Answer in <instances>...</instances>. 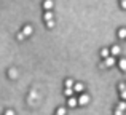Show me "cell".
Segmentation results:
<instances>
[{
	"label": "cell",
	"instance_id": "1",
	"mask_svg": "<svg viewBox=\"0 0 126 115\" xmlns=\"http://www.w3.org/2000/svg\"><path fill=\"white\" fill-rule=\"evenodd\" d=\"M88 102H89V96L88 94H81V96L78 98V106H86Z\"/></svg>",
	"mask_w": 126,
	"mask_h": 115
},
{
	"label": "cell",
	"instance_id": "2",
	"mask_svg": "<svg viewBox=\"0 0 126 115\" xmlns=\"http://www.w3.org/2000/svg\"><path fill=\"white\" fill-rule=\"evenodd\" d=\"M53 6H54V2H53V0H45V2H43V8H45L46 11H49Z\"/></svg>",
	"mask_w": 126,
	"mask_h": 115
},
{
	"label": "cell",
	"instance_id": "3",
	"mask_svg": "<svg viewBox=\"0 0 126 115\" xmlns=\"http://www.w3.org/2000/svg\"><path fill=\"white\" fill-rule=\"evenodd\" d=\"M32 32H34V29H32V26H24V29H22V34L26 35V37H29V35H32Z\"/></svg>",
	"mask_w": 126,
	"mask_h": 115
},
{
	"label": "cell",
	"instance_id": "4",
	"mask_svg": "<svg viewBox=\"0 0 126 115\" xmlns=\"http://www.w3.org/2000/svg\"><path fill=\"white\" fill-rule=\"evenodd\" d=\"M120 53H121V48L118 47V45H115V47H112V50H110V54H112V56H118Z\"/></svg>",
	"mask_w": 126,
	"mask_h": 115
},
{
	"label": "cell",
	"instance_id": "5",
	"mask_svg": "<svg viewBox=\"0 0 126 115\" xmlns=\"http://www.w3.org/2000/svg\"><path fill=\"white\" fill-rule=\"evenodd\" d=\"M104 64H105V67H112V66H115V59L112 56H109V58H105Z\"/></svg>",
	"mask_w": 126,
	"mask_h": 115
},
{
	"label": "cell",
	"instance_id": "6",
	"mask_svg": "<svg viewBox=\"0 0 126 115\" xmlns=\"http://www.w3.org/2000/svg\"><path fill=\"white\" fill-rule=\"evenodd\" d=\"M67 106L69 107H77L78 106V99H75V98H69V102H67Z\"/></svg>",
	"mask_w": 126,
	"mask_h": 115
},
{
	"label": "cell",
	"instance_id": "7",
	"mask_svg": "<svg viewBox=\"0 0 126 115\" xmlns=\"http://www.w3.org/2000/svg\"><path fill=\"white\" fill-rule=\"evenodd\" d=\"M101 56L102 58H109V56H110V50H107V48H102V50H101Z\"/></svg>",
	"mask_w": 126,
	"mask_h": 115
},
{
	"label": "cell",
	"instance_id": "8",
	"mask_svg": "<svg viewBox=\"0 0 126 115\" xmlns=\"http://www.w3.org/2000/svg\"><path fill=\"white\" fill-rule=\"evenodd\" d=\"M83 90H85L83 83H75L74 85V91H83Z\"/></svg>",
	"mask_w": 126,
	"mask_h": 115
},
{
	"label": "cell",
	"instance_id": "9",
	"mask_svg": "<svg viewBox=\"0 0 126 115\" xmlns=\"http://www.w3.org/2000/svg\"><path fill=\"white\" fill-rule=\"evenodd\" d=\"M118 66H120V69H121L123 72H126V59H120Z\"/></svg>",
	"mask_w": 126,
	"mask_h": 115
},
{
	"label": "cell",
	"instance_id": "10",
	"mask_svg": "<svg viewBox=\"0 0 126 115\" xmlns=\"http://www.w3.org/2000/svg\"><path fill=\"white\" fill-rule=\"evenodd\" d=\"M8 75L11 78H16V77H18V70H16V69H10V70H8Z\"/></svg>",
	"mask_w": 126,
	"mask_h": 115
},
{
	"label": "cell",
	"instance_id": "11",
	"mask_svg": "<svg viewBox=\"0 0 126 115\" xmlns=\"http://www.w3.org/2000/svg\"><path fill=\"white\" fill-rule=\"evenodd\" d=\"M118 37H120V38H126V29L125 27H121L120 31H118Z\"/></svg>",
	"mask_w": 126,
	"mask_h": 115
},
{
	"label": "cell",
	"instance_id": "12",
	"mask_svg": "<svg viewBox=\"0 0 126 115\" xmlns=\"http://www.w3.org/2000/svg\"><path fill=\"white\" fill-rule=\"evenodd\" d=\"M74 80H72V78H67V80H65V88H74Z\"/></svg>",
	"mask_w": 126,
	"mask_h": 115
},
{
	"label": "cell",
	"instance_id": "13",
	"mask_svg": "<svg viewBox=\"0 0 126 115\" xmlns=\"http://www.w3.org/2000/svg\"><path fill=\"white\" fill-rule=\"evenodd\" d=\"M117 109H120V110H123V112H125V110H126V101H121V102L117 106Z\"/></svg>",
	"mask_w": 126,
	"mask_h": 115
},
{
	"label": "cell",
	"instance_id": "14",
	"mask_svg": "<svg viewBox=\"0 0 126 115\" xmlns=\"http://www.w3.org/2000/svg\"><path fill=\"white\" fill-rule=\"evenodd\" d=\"M43 18H45V21H51V19H53V13L51 11H46Z\"/></svg>",
	"mask_w": 126,
	"mask_h": 115
},
{
	"label": "cell",
	"instance_id": "15",
	"mask_svg": "<svg viewBox=\"0 0 126 115\" xmlns=\"http://www.w3.org/2000/svg\"><path fill=\"white\" fill-rule=\"evenodd\" d=\"M64 94H65V96H69V98H70V96H72V94H74V88H65V91H64Z\"/></svg>",
	"mask_w": 126,
	"mask_h": 115
},
{
	"label": "cell",
	"instance_id": "16",
	"mask_svg": "<svg viewBox=\"0 0 126 115\" xmlns=\"http://www.w3.org/2000/svg\"><path fill=\"white\" fill-rule=\"evenodd\" d=\"M56 115H65V109L64 107H59V109L56 110Z\"/></svg>",
	"mask_w": 126,
	"mask_h": 115
},
{
	"label": "cell",
	"instance_id": "17",
	"mask_svg": "<svg viewBox=\"0 0 126 115\" xmlns=\"http://www.w3.org/2000/svg\"><path fill=\"white\" fill-rule=\"evenodd\" d=\"M46 27L53 29V27H54V21H53V19H51V21H46Z\"/></svg>",
	"mask_w": 126,
	"mask_h": 115
},
{
	"label": "cell",
	"instance_id": "18",
	"mask_svg": "<svg viewBox=\"0 0 126 115\" xmlns=\"http://www.w3.org/2000/svg\"><path fill=\"white\" fill-rule=\"evenodd\" d=\"M16 38H18V40H19V42H22V40H24V38H26V35H24V34H22V32H19V34H18V35H16Z\"/></svg>",
	"mask_w": 126,
	"mask_h": 115
},
{
	"label": "cell",
	"instance_id": "19",
	"mask_svg": "<svg viewBox=\"0 0 126 115\" xmlns=\"http://www.w3.org/2000/svg\"><path fill=\"white\" fill-rule=\"evenodd\" d=\"M118 90H120V91H125L126 90V83H123V82H121V83H118Z\"/></svg>",
	"mask_w": 126,
	"mask_h": 115
},
{
	"label": "cell",
	"instance_id": "20",
	"mask_svg": "<svg viewBox=\"0 0 126 115\" xmlns=\"http://www.w3.org/2000/svg\"><path fill=\"white\" fill-rule=\"evenodd\" d=\"M120 96H121V99H123V101H126V90H125V91H121Z\"/></svg>",
	"mask_w": 126,
	"mask_h": 115
},
{
	"label": "cell",
	"instance_id": "21",
	"mask_svg": "<svg viewBox=\"0 0 126 115\" xmlns=\"http://www.w3.org/2000/svg\"><path fill=\"white\" fill-rule=\"evenodd\" d=\"M115 115H123V110H120V109H115Z\"/></svg>",
	"mask_w": 126,
	"mask_h": 115
},
{
	"label": "cell",
	"instance_id": "22",
	"mask_svg": "<svg viewBox=\"0 0 126 115\" xmlns=\"http://www.w3.org/2000/svg\"><path fill=\"white\" fill-rule=\"evenodd\" d=\"M5 115H15V110H11V109H10V110H6Z\"/></svg>",
	"mask_w": 126,
	"mask_h": 115
},
{
	"label": "cell",
	"instance_id": "23",
	"mask_svg": "<svg viewBox=\"0 0 126 115\" xmlns=\"http://www.w3.org/2000/svg\"><path fill=\"white\" fill-rule=\"evenodd\" d=\"M121 8L126 10V0H121Z\"/></svg>",
	"mask_w": 126,
	"mask_h": 115
}]
</instances>
